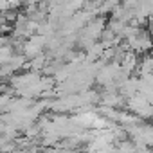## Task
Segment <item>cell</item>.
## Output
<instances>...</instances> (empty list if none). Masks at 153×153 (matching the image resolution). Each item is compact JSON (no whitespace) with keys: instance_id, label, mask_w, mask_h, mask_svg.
I'll return each mask as SVG.
<instances>
[{"instance_id":"cell-1","label":"cell","mask_w":153,"mask_h":153,"mask_svg":"<svg viewBox=\"0 0 153 153\" xmlns=\"http://www.w3.org/2000/svg\"><path fill=\"white\" fill-rule=\"evenodd\" d=\"M151 56H153V51H151Z\"/></svg>"}]
</instances>
